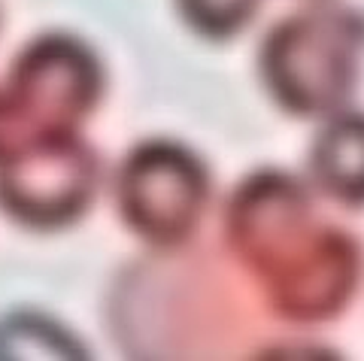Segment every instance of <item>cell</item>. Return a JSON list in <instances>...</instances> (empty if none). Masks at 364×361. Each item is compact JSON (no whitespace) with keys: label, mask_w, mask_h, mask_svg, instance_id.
Masks as SVG:
<instances>
[{"label":"cell","mask_w":364,"mask_h":361,"mask_svg":"<svg viewBox=\"0 0 364 361\" xmlns=\"http://www.w3.org/2000/svg\"><path fill=\"white\" fill-rule=\"evenodd\" d=\"M316 188L337 204L364 207V116L337 112L310 149Z\"/></svg>","instance_id":"8992f818"},{"label":"cell","mask_w":364,"mask_h":361,"mask_svg":"<svg viewBox=\"0 0 364 361\" xmlns=\"http://www.w3.org/2000/svg\"><path fill=\"white\" fill-rule=\"evenodd\" d=\"M104 70L85 43L64 33H49L28 43L13 61L6 100L28 134L76 131L97 107Z\"/></svg>","instance_id":"5b68a950"},{"label":"cell","mask_w":364,"mask_h":361,"mask_svg":"<svg viewBox=\"0 0 364 361\" xmlns=\"http://www.w3.org/2000/svg\"><path fill=\"white\" fill-rule=\"evenodd\" d=\"M228 243L264 279L273 310L291 319H328L358 289L364 258L346 231L313 222L301 183L261 173L231 195Z\"/></svg>","instance_id":"6da1fadb"},{"label":"cell","mask_w":364,"mask_h":361,"mask_svg":"<svg viewBox=\"0 0 364 361\" xmlns=\"http://www.w3.org/2000/svg\"><path fill=\"white\" fill-rule=\"evenodd\" d=\"M28 137H33V134H28V128L21 125V119L16 116L13 104H9L6 95L0 92V158H4L6 152H13L16 146L21 140H28Z\"/></svg>","instance_id":"9c48e42d"},{"label":"cell","mask_w":364,"mask_h":361,"mask_svg":"<svg viewBox=\"0 0 364 361\" xmlns=\"http://www.w3.org/2000/svg\"><path fill=\"white\" fill-rule=\"evenodd\" d=\"M364 16L322 6L294 13L267 33L261 76L267 92L291 116H337L358 85Z\"/></svg>","instance_id":"7a4b0ae2"},{"label":"cell","mask_w":364,"mask_h":361,"mask_svg":"<svg viewBox=\"0 0 364 361\" xmlns=\"http://www.w3.org/2000/svg\"><path fill=\"white\" fill-rule=\"evenodd\" d=\"M79 358L82 349L67 340V334L55 325L33 319V316H13L0 325V358Z\"/></svg>","instance_id":"52a82bcc"},{"label":"cell","mask_w":364,"mask_h":361,"mask_svg":"<svg viewBox=\"0 0 364 361\" xmlns=\"http://www.w3.org/2000/svg\"><path fill=\"white\" fill-rule=\"evenodd\" d=\"M182 18L200 37L228 40L252 21L261 0H176Z\"/></svg>","instance_id":"ba28073f"},{"label":"cell","mask_w":364,"mask_h":361,"mask_svg":"<svg viewBox=\"0 0 364 361\" xmlns=\"http://www.w3.org/2000/svg\"><path fill=\"white\" fill-rule=\"evenodd\" d=\"M100 164L76 131H46L0 158V212L31 231H61L95 200Z\"/></svg>","instance_id":"3957f363"},{"label":"cell","mask_w":364,"mask_h":361,"mask_svg":"<svg viewBox=\"0 0 364 361\" xmlns=\"http://www.w3.org/2000/svg\"><path fill=\"white\" fill-rule=\"evenodd\" d=\"M210 200V176L176 143H143L116 176V204L124 225L155 246H176L198 228Z\"/></svg>","instance_id":"277c9868"}]
</instances>
